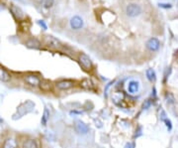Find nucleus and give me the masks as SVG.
Here are the masks:
<instances>
[{
  "label": "nucleus",
  "instance_id": "f257e3e1",
  "mask_svg": "<svg viewBox=\"0 0 178 148\" xmlns=\"http://www.w3.org/2000/svg\"><path fill=\"white\" fill-rule=\"evenodd\" d=\"M35 102H32V100H25V102H21L19 105L17 106L16 111L14 112L13 115H12V119L13 120H18L20 118L24 117L25 115L31 113V112L34 111L35 109Z\"/></svg>",
  "mask_w": 178,
  "mask_h": 148
},
{
  "label": "nucleus",
  "instance_id": "f03ea898",
  "mask_svg": "<svg viewBox=\"0 0 178 148\" xmlns=\"http://www.w3.org/2000/svg\"><path fill=\"white\" fill-rule=\"evenodd\" d=\"M142 7L136 3H130L126 7V14L128 17L131 18H135L142 14Z\"/></svg>",
  "mask_w": 178,
  "mask_h": 148
},
{
  "label": "nucleus",
  "instance_id": "7ed1b4c3",
  "mask_svg": "<svg viewBox=\"0 0 178 148\" xmlns=\"http://www.w3.org/2000/svg\"><path fill=\"white\" fill-rule=\"evenodd\" d=\"M78 62H79L80 66L82 67V69L85 71H91L92 68H93V63H92L91 59L89 58V56L86 55L85 53L79 54Z\"/></svg>",
  "mask_w": 178,
  "mask_h": 148
},
{
  "label": "nucleus",
  "instance_id": "20e7f679",
  "mask_svg": "<svg viewBox=\"0 0 178 148\" xmlns=\"http://www.w3.org/2000/svg\"><path fill=\"white\" fill-rule=\"evenodd\" d=\"M141 91V84L136 80H131L127 84V91L131 96H136Z\"/></svg>",
  "mask_w": 178,
  "mask_h": 148
},
{
  "label": "nucleus",
  "instance_id": "39448f33",
  "mask_svg": "<svg viewBox=\"0 0 178 148\" xmlns=\"http://www.w3.org/2000/svg\"><path fill=\"white\" fill-rule=\"evenodd\" d=\"M24 82L30 87L38 88L41 84L42 80L40 79V77L35 75V74H29V75H26L24 77Z\"/></svg>",
  "mask_w": 178,
  "mask_h": 148
},
{
  "label": "nucleus",
  "instance_id": "423d86ee",
  "mask_svg": "<svg viewBox=\"0 0 178 148\" xmlns=\"http://www.w3.org/2000/svg\"><path fill=\"white\" fill-rule=\"evenodd\" d=\"M74 129H75V131L78 133V134H81V135L87 134L89 130H90L87 124L80 119L75 120V122H74Z\"/></svg>",
  "mask_w": 178,
  "mask_h": 148
},
{
  "label": "nucleus",
  "instance_id": "0eeeda50",
  "mask_svg": "<svg viewBox=\"0 0 178 148\" xmlns=\"http://www.w3.org/2000/svg\"><path fill=\"white\" fill-rule=\"evenodd\" d=\"M69 25L72 30L77 31V30H80V29L83 28V26H84V21H83L82 17L75 15V16L71 17L70 21H69Z\"/></svg>",
  "mask_w": 178,
  "mask_h": 148
},
{
  "label": "nucleus",
  "instance_id": "6e6552de",
  "mask_svg": "<svg viewBox=\"0 0 178 148\" xmlns=\"http://www.w3.org/2000/svg\"><path fill=\"white\" fill-rule=\"evenodd\" d=\"M44 44L50 49H59L61 47V43L59 42V40L50 35H47L44 37Z\"/></svg>",
  "mask_w": 178,
  "mask_h": 148
},
{
  "label": "nucleus",
  "instance_id": "1a4fd4ad",
  "mask_svg": "<svg viewBox=\"0 0 178 148\" xmlns=\"http://www.w3.org/2000/svg\"><path fill=\"white\" fill-rule=\"evenodd\" d=\"M145 47H147V49L148 50V51L156 52V51H158L159 48H160V42L157 38L151 37L147 41V43H145Z\"/></svg>",
  "mask_w": 178,
  "mask_h": 148
},
{
  "label": "nucleus",
  "instance_id": "9d476101",
  "mask_svg": "<svg viewBox=\"0 0 178 148\" xmlns=\"http://www.w3.org/2000/svg\"><path fill=\"white\" fill-rule=\"evenodd\" d=\"M9 9H10V12H11L12 15H13V17L15 19L23 20L24 18H25V13H24V11L21 9L20 7L16 6L15 4H10Z\"/></svg>",
  "mask_w": 178,
  "mask_h": 148
},
{
  "label": "nucleus",
  "instance_id": "9b49d317",
  "mask_svg": "<svg viewBox=\"0 0 178 148\" xmlns=\"http://www.w3.org/2000/svg\"><path fill=\"white\" fill-rule=\"evenodd\" d=\"M55 87L59 91H67L74 87V82L71 80H61L55 84Z\"/></svg>",
  "mask_w": 178,
  "mask_h": 148
},
{
  "label": "nucleus",
  "instance_id": "f8f14e48",
  "mask_svg": "<svg viewBox=\"0 0 178 148\" xmlns=\"http://www.w3.org/2000/svg\"><path fill=\"white\" fill-rule=\"evenodd\" d=\"M21 148H40V143L36 138H26L22 141Z\"/></svg>",
  "mask_w": 178,
  "mask_h": 148
},
{
  "label": "nucleus",
  "instance_id": "ddd939ff",
  "mask_svg": "<svg viewBox=\"0 0 178 148\" xmlns=\"http://www.w3.org/2000/svg\"><path fill=\"white\" fill-rule=\"evenodd\" d=\"M25 45L27 48L29 49H34V50H38L41 48V42L39 41L38 39H36V38H31V39L27 40Z\"/></svg>",
  "mask_w": 178,
  "mask_h": 148
},
{
  "label": "nucleus",
  "instance_id": "4468645a",
  "mask_svg": "<svg viewBox=\"0 0 178 148\" xmlns=\"http://www.w3.org/2000/svg\"><path fill=\"white\" fill-rule=\"evenodd\" d=\"M2 148H18V142L17 139L14 137H8L6 138L3 142Z\"/></svg>",
  "mask_w": 178,
  "mask_h": 148
},
{
  "label": "nucleus",
  "instance_id": "2eb2a0df",
  "mask_svg": "<svg viewBox=\"0 0 178 148\" xmlns=\"http://www.w3.org/2000/svg\"><path fill=\"white\" fill-rule=\"evenodd\" d=\"M12 76L5 68L0 67V81L3 82H9L11 81Z\"/></svg>",
  "mask_w": 178,
  "mask_h": 148
},
{
  "label": "nucleus",
  "instance_id": "dca6fc26",
  "mask_svg": "<svg viewBox=\"0 0 178 148\" xmlns=\"http://www.w3.org/2000/svg\"><path fill=\"white\" fill-rule=\"evenodd\" d=\"M80 88H82L83 90H86V91H93L94 88V85L89 79H84L80 82Z\"/></svg>",
  "mask_w": 178,
  "mask_h": 148
},
{
  "label": "nucleus",
  "instance_id": "f3484780",
  "mask_svg": "<svg viewBox=\"0 0 178 148\" xmlns=\"http://www.w3.org/2000/svg\"><path fill=\"white\" fill-rule=\"evenodd\" d=\"M50 117V112L49 110V108H44V113H43V115H42V118H41V124H42V125L46 126L47 124V122H49Z\"/></svg>",
  "mask_w": 178,
  "mask_h": 148
},
{
  "label": "nucleus",
  "instance_id": "a211bd4d",
  "mask_svg": "<svg viewBox=\"0 0 178 148\" xmlns=\"http://www.w3.org/2000/svg\"><path fill=\"white\" fill-rule=\"evenodd\" d=\"M52 87H53L52 82L49 81V80H44V81H42L40 85H39V88L43 91H50L52 90Z\"/></svg>",
  "mask_w": 178,
  "mask_h": 148
},
{
  "label": "nucleus",
  "instance_id": "6ab92c4d",
  "mask_svg": "<svg viewBox=\"0 0 178 148\" xmlns=\"http://www.w3.org/2000/svg\"><path fill=\"white\" fill-rule=\"evenodd\" d=\"M145 76H147L148 81L151 82H154L156 81V74L153 69H147L145 71Z\"/></svg>",
  "mask_w": 178,
  "mask_h": 148
},
{
  "label": "nucleus",
  "instance_id": "aec40b11",
  "mask_svg": "<svg viewBox=\"0 0 178 148\" xmlns=\"http://www.w3.org/2000/svg\"><path fill=\"white\" fill-rule=\"evenodd\" d=\"M55 4V0H41V6L46 9H50Z\"/></svg>",
  "mask_w": 178,
  "mask_h": 148
},
{
  "label": "nucleus",
  "instance_id": "412c9836",
  "mask_svg": "<svg viewBox=\"0 0 178 148\" xmlns=\"http://www.w3.org/2000/svg\"><path fill=\"white\" fill-rule=\"evenodd\" d=\"M164 97H165L166 102H167L168 105H173V103L175 102V97L173 96V94L170 93V91H167V93L165 94Z\"/></svg>",
  "mask_w": 178,
  "mask_h": 148
},
{
  "label": "nucleus",
  "instance_id": "4be33fe9",
  "mask_svg": "<svg viewBox=\"0 0 178 148\" xmlns=\"http://www.w3.org/2000/svg\"><path fill=\"white\" fill-rule=\"evenodd\" d=\"M162 121L165 123V126H166V128H167L168 131H171V129H172V122H171V120L168 119L167 117H165V118H163Z\"/></svg>",
  "mask_w": 178,
  "mask_h": 148
},
{
  "label": "nucleus",
  "instance_id": "5701e85b",
  "mask_svg": "<svg viewBox=\"0 0 178 148\" xmlns=\"http://www.w3.org/2000/svg\"><path fill=\"white\" fill-rule=\"evenodd\" d=\"M114 84H115V81H111V82H108V84L106 85L105 88H104V96H105V97L108 96V91H109V88H110V87H111L112 85H114Z\"/></svg>",
  "mask_w": 178,
  "mask_h": 148
},
{
  "label": "nucleus",
  "instance_id": "b1692460",
  "mask_svg": "<svg viewBox=\"0 0 178 148\" xmlns=\"http://www.w3.org/2000/svg\"><path fill=\"white\" fill-rule=\"evenodd\" d=\"M142 135V126L139 125L138 128L136 129V133H135V135H134V138H138Z\"/></svg>",
  "mask_w": 178,
  "mask_h": 148
},
{
  "label": "nucleus",
  "instance_id": "393cba45",
  "mask_svg": "<svg viewBox=\"0 0 178 148\" xmlns=\"http://www.w3.org/2000/svg\"><path fill=\"white\" fill-rule=\"evenodd\" d=\"M37 23H38V25L43 29V30H47V23L44 20H38Z\"/></svg>",
  "mask_w": 178,
  "mask_h": 148
},
{
  "label": "nucleus",
  "instance_id": "a878e982",
  "mask_svg": "<svg viewBox=\"0 0 178 148\" xmlns=\"http://www.w3.org/2000/svg\"><path fill=\"white\" fill-rule=\"evenodd\" d=\"M151 100L150 99H147V100H144V105H142V109H144V110H147V109H148L151 106Z\"/></svg>",
  "mask_w": 178,
  "mask_h": 148
},
{
  "label": "nucleus",
  "instance_id": "bb28decb",
  "mask_svg": "<svg viewBox=\"0 0 178 148\" xmlns=\"http://www.w3.org/2000/svg\"><path fill=\"white\" fill-rule=\"evenodd\" d=\"M158 6L160 8H163V9H170L172 5L170 3H158Z\"/></svg>",
  "mask_w": 178,
  "mask_h": 148
},
{
  "label": "nucleus",
  "instance_id": "cd10ccee",
  "mask_svg": "<svg viewBox=\"0 0 178 148\" xmlns=\"http://www.w3.org/2000/svg\"><path fill=\"white\" fill-rule=\"evenodd\" d=\"M124 148H136V143L135 142H127Z\"/></svg>",
  "mask_w": 178,
  "mask_h": 148
},
{
  "label": "nucleus",
  "instance_id": "c85d7f7f",
  "mask_svg": "<svg viewBox=\"0 0 178 148\" xmlns=\"http://www.w3.org/2000/svg\"><path fill=\"white\" fill-rule=\"evenodd\" d=\"M83 111L82 110H71L69 112L70 115H77V114H82Z\"/></svg>",
  "mask_w": 178,
  "mask_h": 148
},
{
  "label": "nucleus",
  "instance_id": "c756f323",
  "mask_svg": "<svg viewBox=\"0 0 178 148\" xmlns=\"http://www.w3.org/2000/svg\"><path fill=\"white\" fill-rule=\"evenodd\" d=\"M0 122H3V120L1 119V118H0Z\"/></svg>",
  "mask_w": 178,
  "mask_h": 148
}]
</instances>
